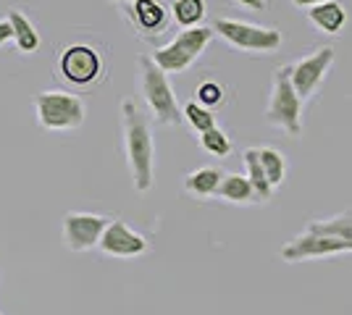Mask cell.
I'll return each instance as SVG.
<instances>
[{
    "mask_svg": "<svg viewBox=\"0 0 352 315\" xmlns=\"http://www.w3.org/2000/svg\"><path fill=\"white\" fill-rule=\"evenodd\" d=\"M195 95H197V103L206 105V108L223 105V100H226V90L221 87L219 82H203V84L195 90Z\"/></svg>",
    "mask_w": 352,
    "mask_h": 315,
    "instance_id": "cell-23",
    "label": "cell"
},
{
    "mask_svg": "<svg viewBox=\"0 0 352 315\" xmlns=\"http://www.w3.org/2000/svg\"><path fill=\"white\" fill-rule=\"evenodd\" d=\"M8 21H11V27H14V43L16 47L21 50V53H34L37 47H40V32L34 30V24H32L27 16L21 14L19 8H14V11H8Z\"/></svg>",
    "mask_w": 352,
    "mask_h": 315,
    "instance_id": "cell-17",
    "label": "cell"
},
{
    "mask_svg": "<svg viewBox=\"0 0 352 315\" xmlns=\"http://www.w3.org/2000/svg\"><path fill=\"white\" fill-rule=\"evenodd\" d=\"M200 148H203L208 155H213V158H226L229 152L234 150V148H232V137L226 135L219 124H216L213 129H208V132L200 135Z\"/></svg>",
    "mask_w": 352,
    "mask_h": 315,
    "instance_id": "cell-21",
    "label": "cell"
},
{
    "mask_svg": "<svg viewBox=\"0 0 352 315\" xmlns=\"http://www.w3.org/2000/svg\"><path fill=\"white\" fill-rule=\"evenodd\" d=\"M258 158H261V165H263L271 187L274 189L281 187L284 179H287V158H284V152H279L276 148H258Z\"/></svg>",
    "mask_w": 352,
    "mask_h": 315,
    "instance_id": "cell-19",
    "label": "cell"
},
{
    "mask_svg": "<svg viewBox=\"0 0 352 315\" xmlns=\"http://www.w3.org/2000/svg\"><path fill=\"white\" fill-rule=\"evenodd\" d=\"M242 158H245V168H248L245 176H248L250 184H252L258 202H268L276 189L271 187V181H268V176H265L263 165H261V158H258V148H248V150L242 152Z\"/></svg>",
    "mask_w": 352,
    "mask_h": 315,
    "instance_id": "cell-16",
    "label": "cell"
},
{
    "mask_svg": "<svg viewBox=\"0 0 352 315\" xmlns=\"http://www.w3.org/2000/svg\"><path fill=\"white\" fill-rule=\"evenodd\" d=\"M126 3H129V0H126Z\"/></svg>",
    "mask_w": 352,
    "mask_h": 315,
    "instance_id": "cell-28",
    "label": "cell"
},
{
    "mask_svg": "<svg viewBox=\"0 0 352 315\" xmlns=\"http://www.w3.org/2000/svg\"><path fill=\"white\" fill-rule=\"evenodd\" d=\"M98 247L111 257H140L150 250V242L142 234H137L129 224H124L121 218H113L105 226Z\"/></svg>",
    "mask_w": 352,
    "mask_h": 315,
    "instance_id": "cell-11",
    "label": "cell"
},
{
    "mask_svg": "<svg viewBox=\"0 0 352 315\" xmlns=\"http://www.w3.org/2000/svg\"><path fill=\"white\" fill-rule=\"evenodd\" d=\"M297 8H310V5H316V3H323V0H292Z\"/></svg>",
    "mask_w": 352,
    "mask_h": 315,
    "instance_id": "cell-26",
    "label": "cell"
},
{
    "mask_svg": "<svg viewBox=\"0 0 352 315\" xmlns=\"http://www.w3.org/2000/svg\"><path fill=\"white\" fill-rule=\"evenodd\" d=\"M334 47L323 45L316 53H310L305 58H300L297 63L289 66V79H292V87L297 92V97L305 103L310 95H316V90L321 87V82L326 79L329 69L334 66Z\"/></svg>",
    "mask_w": 352,
    "mask_h": 315,
    "instance_id": "cell-8",
    "label": "cell"
},
{
    "mask_svg": "<svg viewBox=\"0 0 352 315\" xmlns=\"http://www.w3.org/2000/svg\"><path fill=\"white\" fill-rule=\"evenodd\" d=\"M239 5H245V8H252V11H263L265 8V0H236Z\"/></svg>",
    "mask_w": 352,
    "mask_h": 315,
    "instance_id": "cell-25",
    "label": "cell"
},
{
    "mask_svg": "<svg viewBox=\"0 0 352 315\" xmlns=\"http://www.w3.org/2000/svg\"><path fill=\"white\" fill-rule=\"evenodd\" d=\"M223 176V171L216 165H203L197 171H190L184 176V189L195 197H213L219 189V181Z\"/></svg>",
    "mask_w": 352,
    "mask_h": 315,
    "instance_id": "cell-15",
    "label": "cell"
},
{
    "mask_svg": "<svg viewBox=\"0 0 352 315\" xmlns=\"http://www.w3.org/2000/svg\"><path fill=\"white\" fill-rule=\"evenodd\" d=\"M34 110H37V124L47 132L79 129L87 116V105L79 95L60 90L40 92L34 97Z\"/></svg>",
    "mask_w": 352,
    "mask_h": 315,
    "instance_id": "cell-5",
    "label": "cell"
},
{
    "mask_svg": "<svg viewBox=\"0 0 352 315\" xmlns=\"http://www.w3.org/2000/svg\"><path fill=\"white\" fill-rule=\"evenodd\" d=\"M108 221L111 218H105L100 213H82V210L66 213L63 215V244L72 253H87L92 247H98Z\"/></svg>",
    "mask_w": 352,
    "mask_h": 315,
    "instance_id": "cell-9",
    "label": "cell"
},
{
    "mask_svg": "<svg viewBox=\"0 0 352 315\" xmlns=\"http://www.w3.org/2000/svg\"><path fill=\"white\" fill-rule=\"evenodd\" d=\"M0 315H6V313H0Z\"/></svg>",
    "mask_w": 352,
    "mask_h": 315,
    "instance_id": "cell-27",
    "label": "cell"
},
{
    "mask_svg": "<svg viewBox=\"0 0 352 315\" xmlns=\"http://www.w3.org/2000/svg\"><path fill=\"white\" fill-rule=\"evenodd\" d=\"M129 19L145 34H161L168 27V11L161 0H129Z\"/></svg>",
    "mask_w": 352,
    "mask_h": 315,
    "instance_id": "cell-12",
    "label": "cell"
},
{
    "mask_svg": "<svg viewBox=\"0 0 352 315\" xmlns=\"http://www.w3.org/2000/svg\"><path fill=\"white\" fill-rule=\"evenodd\" d=\"M58 74L74 87H89L103 74V58L95 47L85 45V43H74L60 50Z\"/></svg>",
    "mask_w": 352,
    "mask_h": 315,
    "instance_id": "cell-7",
    "label": "cell"
},
{
    "mask_svg": "<svg viewBox=\"0 0 352 315\" xmlns=\"http://www.w3.org/2000/svg\"><path fill=\"white\" fill-rule=\"evenodd\" d=\"M342 253H352V247L347 242L337 240V237H326V234H316L308 231L294 237L292 242H287L281 247V260L287 263H300V260H313V257H331L342 255Z\"/></svg>",
    "mask_w": 352,
    "mask_h": 315,
    "instance_id": "cell-10",
    "label": "cell"
},
{
    "mask_svg": "<svg viewBox=\"0 0 352 315\" xmlns=\"http://www.w3.org/2000/svg\"><path fill=\"white\" fill-rule=\"evenodd\" d=\"M140 74H142V95H145L153 119L161 126H179L184 116H182V108H179V100L171 90L166 71L158 69L150 56H140Z\"/></svg>",
    "mask_w": 352,
    "mask_h": 315,
    "instance_id": "cell-2",
    "label": "cell"
},
{
    "mask_svg": "<svg viewBox=\"0 0 352 315\" xmlns=\"http://www.w3.org/2000/svg\"><path fill=\"white\" fill-rule=\"evenodd\" d=\"M213 34H216L213 27H200V24L197 27H187L184 32H179L168 45L158 47L150 58L166 74H182L206 53V47L210 45Z\"/></svg>",
    "mask_w": 352,
    "mask_h": 315,
    "instance_id": "cell-4",
    "label": "cell"
},
{
    "mask_svg": "<svg viewBox=\"0 0 352 315\" xmlns=\"http://www.w3.org/2000/svg\"><path fill=\"white\" fill-rule=\"evenodd\" d=\"M206 0H174L171 3V16L179 27H197L206 19Z\"/></svg>",
    "mask_w": 352,
    "mask_h": 315,
    "instance_id": "cell-20",
    "label": "cell"
},
{
    "mask_svg": "<svg viewBox=\"0 0 352 315\" xmlns=\"http://www.w3.org/2000/svg\"><path fill=\"white\" fill-rule=\"evenodd\" d=\"M308 21L326 34H339L347 24V11L337 0H323V3H316L308 8Z\"/></svg>",
    "mask_w": 352,
    "mask_h": 315,
    "instance_id": "cell-13",
    "label": "cell"
},
{
    "mask_svg": "<svg viewBox=\"0 0 352 315\" xmlns=\"http://www.w3.org/2000/svg\"><path fill=\"white\" fill-rule=\"evenodd\" d=\"M121 126H124V150L132 171V184L137 192H150L155 184V142L150 121L134 100L121 103Z\"/></svg>",
    "mask_w": 352,
    "mask_h": 315,
    "instance_id": "cell-1",
    "label": "cell"
},
{
    "mask_svg": "<svg viewBox=\"0 0 352 315\" xmlns=\"http://www.w3.org/2000/svg\"><path fill=\"white\" fill-rule=\"evenodd\" d=\"M308 231L316 234H326V237H337V240L347 242L352 247V210L337 213L331 218H318V221H310Z\"/></svg>",
    "mask_w": 352,
    "mask_h": 315,
    "instance_id": "cell-18",
    "label": "cell"
},
{
    "mask_svg": "<svg viewBox=\"0 0 352 315\" xmlns=\"http://www.w3.org/2000/svg\"><path fill=\"white\" fill-rule=\"evenodd\" d=\"M14 40V27H11V21L8 19H0V45H6V43H11Z\"/></svg>",
    "mask_w": 352,
    "mask_h": 315,
    "instance_id": "cell-24",
    "label": "cell"
},
{
    "mask_svg": "<svg viewBox=\"0 0 352 315\" xmlns=\"http://www.w3.org/2000/svg\"><path fill=\"white\" fill-rule=\"evenodd\" d=\"M182 116H184V121L190 124L197 135H203V132L216 126V116L210 113V108L200 105L197 100H192V103L184 105V108H182Z\"/></svg>",
    "mask_w": 352,
    "mask_h": 315,
    "instance_id": "cell-22",
    "label": "cell"
},
{
    "mask_svg": "<svg viewBox=\"0 0 352 315\" xmlns=\"http://www.w3.org/2000/svg\"><path fill=\"white\" fill-rule=\"evenodd\" d=\"M213 32L221 40H226L236 50H248V53H276L284 43L279 30L274 27H258L250 21H239V19H216L213 21Z\"/></svg>",
    "mask_w": 352,
    "mask_h": 315,
    "instance_id": "cell-6",
    "label": "cell"
},
{
    "mask_svg": "<svg viewBox=\"0 0 352 315\" xmlns=\"http://www.w3.org/2000/svg\"><path fill=\"white\" fill-rule=\"evenodd\" d=\"M265 124L276 126L289 137L302 135V100L297 97L289 79V66H281L274 71L271 82V97L265 108Z\"/></svg>",
    "mask_w": 352,
    "mask_h": 315,
    "instance_id": "cell-3",
    "label": "cell"
},
{
    "mask_svg": "<svg viewBox=\"0 0 352 315\" xmlns=\"http://www.w3.org/2000/svg\"><path fill=\"white\" fill-rule=\"evenodd\" d=\"M213 197H219L223 202H234V205H252V202H258L252 184L242 174H223Z\"/></svg>",
    "mask_w": 352,
    "mask_h": 315,
    "instance_id": "cell-14",
    "label": "cell"
}]
</instances>
